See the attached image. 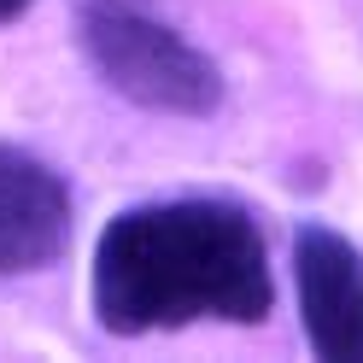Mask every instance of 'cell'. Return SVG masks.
Wrapping results in <instances>:
<instances>
[{
	"instance_id": "2",
	"label": "cell",
	"mask_w": 363,
	"mask_h": 363,
	"mask_svg": "<svg viewBox=\"0 0 363 363\" xmlns=\"http://www.w3.org/2000/svg\"><path fill=\"white\" fill-rule=\"evenodd\" d=\"M77 24H82V48L94 59V71L123 100L170 111V118L217 111L223 100L217 65L194 41H182L147 0H82Z\"/></svg>"
},
{
	"instance_id": "3",
	"label": "cell",
	"mask_w": 363,
	"mask_h": 363,
	"mask_svg": "<svg viewBox=\"0 0 363 363\" xmlns=\"http://www.w3.org/2000/svg\"><path fill=\"white\" fill-rule=\"evenodd\" d=\"M293 276L311 352L334 363L363 357V252L346 235L305 223L293 235Z\"/></svg>"
},
{
	"instance_id": "4",
	"label": "cell",
	"mask_w": 363,
	"mask_h": 363,
	"mask_svg": "<svg viewBox=\"0 0 363 363\" xmlns=\"http://www.w3.org/2000/svg\"><path fill=\"white\" fill-rule=\"evenodd\" d=\"M71 246V194L41 158L0 141V276L48 269Z\"/></svg>"
},
{
	"instance_id": "1",
	"label": "cell",
	"mask_w": 363,
	"mask_h": 363,
	"mask_svg": "<svg viewBox=\"0 0 363 363\" xmlns=\"http://www.w3.org/2000/svg\"><path fill=\"white\" fill-rule=\"evenodd\" d=\"M276 305L258 223L223 199H164L106 223L94 246V316L106 334L188 323H264Z\"/></svg>"
},
{
	"instance_id": "5",
	"label": "cell",
	"mask_w": 363,
	"mask_h": 363,
	"mask_svg": "<svg viewBox=\"0 0 363 363\" xmlns=\"http://www.w3.org/2000/svg\"><path fill=\"white\" fill-rule=\"evenodd\" d=\"M24 6H30V0H0V24H6V18H18Z\"/></svg>"
}]
</instances>
